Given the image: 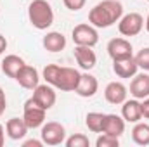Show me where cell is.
<instances>
[{
    "instance_id": "obj_24",
    "label": "cell",
    "mask_w": 149,
    "mask_h": 147,
    "mask_svg": "<svg viewBox=\"0 0 149 147\" xmlns=\"http://www.w3.org/2000/svg\"><path fill=\"white\" fill-rule=\"evenodd\" d=\"M95 146L97 147H118L120 146V140H118V137H113V135H108V133H102V135L95 140Z\"/></svg>"
},
{
    "instance_id": "obj_26",
    "label": "cell",
    "mask_w": 149,
    "mask_h": 147,
    "mask_svg": "<svg viewBox=\"0 0 149 147\" xmlns=\"http://www.w3.org/2000/svg\"><path fill=\"white\" fill-rule=\"evenodd\" d=\"M85 2H87V0H63V3L66 5V9H70V10H73V12L83 9Z\"/></svg>"
},
{
    "instance_id": "obj_15",
    "label": "cell",
    "mask_w": 149,
    "mask_h": 147,
    "mask_svg": "<svg viewBox=\"0 0 149 147\" xmlns=\"http://www.w3.org/2000/svg\"><path fill=\"white\" fill-rule=\"evenodd\" d=\"M130 94L135 99H146L149 97V74L141 73L135 74L130 83Z\"/></svg>"
},
{
    "instance_id": "obj_16",
    "label": "cell",
    "mask_w": 149,
    "mask_h": 147,
    "mask_svg": "<svg viewBox=\"0 0 149 147\" xmlns=\"http://www.w3.org/2000/svg\"><path fill=\"white\" fill-rule=\"evenodd\" d=\"M123 132H125V119H123V116L106 114L102 133H108V135H113V137H121Z\"/></svg>"
},
{
    "instance_id": "obj_12",
    "label": "cell",
    "mask_w": 149,
    "mask_h": 147,
    "mask_svg": "<svg viewBox=\"0 0 149 147\" xmlns=\"http://www.w3.org/2000/svg\"><path fill=\"white\" fill-rule=\"evenodd\" d=\"M127 87L121 83V81H111V83H108V87L104 88V97H106V101L109 102V104H114V106H118V104H123L125 101H127Z\"/></svg>"
},
{
    "instance_id": "obj_11",
    "label": "cell",
    "mask_w": 149,
    "mask_h": 147,
    "mask_svg": "<svg viewBox=\"0 0 149 147\" xmlns=\"http://www.w3.org/2000/svg\"><path fill=\"white\" fill-rule=\"evenodd\" d=\"M74 59L80 64L81 69L90 71L95 64H97V55L92 50V47H85V45H76L74 47Z\"/></svg>"
},
{
    "instance_id": "obj_31",
    "label": "cell",
    "mask_w": 149,
    "mask_h": 147,
    "mask_svg": "<svg viewBox=\"0 0 149 147\" xmlns=\"http://www.w3.org/2000/svg\"><path fill=\"white\" fill-rule=\"evenodd\" d=\"M3 142H5V133H3V126L0 125V147L3 146Z\"/></svg>"
},
{
    "instance_id": "obj_25",
    "label": "cell",
    "mask_w": 149,
    "mask_h": 147,
    "mask_svg": "<svg viewBox=\"0 0 149 147\" xmlns=\"http://www.w3.org/2000/svg\"><path fill=\"white\" fill-rule=\"evenodd\" d=\"M135 62L139 68H142L144 71H149V47L139 50V54L135 55Z\"/></svg>"
},
{
    "instance_id": "obj_13",
    "label": "cell",
    "mask_w": 149,
    "mask_h": 147,
    "mask_svg": "<svg viewBox=\"0 0 149 147\" xmlns=\"http://www.w3.org/2000/svg\"><path fill=\"white\" fill-rule=\"evenodd\" d=\"M99 90V81L95 76L85 73L80 76V81H78V87L74 88V92L80 95V97H94Z\"/></svg>"
},
{
    "instance_id": "obj_19",
    "label": "cell",
    "mask_w": 149,
    "mask_h": 147,
    "mask_svg": "<svg viewBox=\"0 0 149 147\" xmlns=\"http://www.w3.org/2000/svg\"><path fill=\"white\" fill-rule=\"evenodd\" d=\"M24 64H26V62H24L19 55L10 54V55H5V57H3V61H2V71L7 74L9 78H14V80H16L19 69H21Z\"/></svg>"
},
{
    "instance_id": "obj_32",
    "label": "cell",
    "mask_w": 149,
    "mask_h": 147,
    "mask_svg": "<svg viewBox=\"0 0 149 147\" xmlns=\"http://www.w3.org/2000/svg\"><path fill=\"white\" fill-rule=\"evenodd\" d=\"M146 30H148V33H149V14H148V17H146Z\"/></svg>"
},
{
    "instance_id": "obj_29",
    "label": "cell",
    "mask_w": 149,
    "mask_h": 147,
    "mask_svg": "<svg viewBox=\"0 0 149 147\" xmlns=\"http://www.w3.org/2000/svg\"><path fill=\"white\" fill-rule=\"evenodd\" d=\"M42 144H43L42 140H26L23 146L24 147H42Z\"/></svg>"
},
{
    "instance_id": "obj_18",
    "label": "cell",
    "mask_w": 149,
    "mask_h": 147,
    "mask_svg": "<svg viewBox=\"0 0 149 147\" xmlns=\"http://www.w3.org/2000/svg\"><path fill=\"white\" fill-rule=\"evenodd\" d=\"M121 116L125 121L128 123H139V119L142 118V111H141V102L137 99L134 101H125L121 106Z\"/></svg>"
},
{
    "instance_id": "obj_30",
    "label": "cell",
    "mask_w": 149,
    "mask_h": 147,
    "mask_svg": "<svg viewBox=\"0 0 149 147\" xmlns=\"http://www.w3.org/2000/svg\"><path fill=\"white\" fill-rule=\"evenodd\" d=\"M5 49H7V40H5L3 35H0V55L5 52Z\"/></svg>"
},
{
    "instance_id": "obj_10",
    "label": "cell",
    "mask_w": 149,
    "mask_h": 147,
    "mask_svg": "<svg viewBox=\"0 0 149 147\" xmlns=\"http://www.w3.org/2000/svg\"><path fill=\"white\" fill-rule=\"evenodd\" d=\"M33 101L38 106H42L45 111H49L56 104V92L52 88V85L45 83V85H38L33 90Z\"/></svg>"
},
{
    "instance_id": "obj_5",
    "label": "cell",
    "mask_w": 149,
    "mask_h": 147,
    "mask_svg": "<svg viewBox=\"0 0 149 147\" xmlns=\"http://www.w3.org/2000/svg\"><path fill=\"white\" fill-rule=\"evenodd\" d=\"M42 142L47 146H59L66 140V130L57 121H49L42 125Z\"/></svg>"
},
{
    "instance_id": "obj_23",
    "label": "cell",
    "mask_w": 149,
    "mask_h": 147,
    "mask_svg": "<svg viewBox=\"0 0 149 147\" xmlns=\"http://www.w3.org/2000/svg\"><path fill=\"white\" fill-rule=\"evenodd\" d=\"M64 144H66V147H88L90 146L88 139L83 133H74V135H71L70 139L64 140Z\"/></svg>"
},
{
    "instance_id": "obj_27",
    "label": "cell",
    "mask_w": 149,
    "mask_h": 147,
    "mask_svg": "<svg viewBox=\"0 0 149 147\" xmlns=\"http://www.w3.org/2000/svg\"><path fill=\"white\" fill-rule=\"evenodd\" d=\"M144 102H141V111H142V116L149 119V97L142 99Z\"/></svg>"
},
{
    "instance_id": "obj_4",
    "label": "cell",
    "mask_w": 149,
    "mask_h": 147,
    "mask_svg": "<svg viewBox=\"0 0 149 147\" xmlns=\"http://www.w3.org/2000/svg\"><path fill=\"white\" fill-rule=\"evenodd\" d=\"M142 28H144V17L139 12L125 14L118 21V31L123 37H135L142 31Z\"/></svg>"
},
{
    "instance_id": "obj_7",
    "label": "cell",
    "mask_w": 149,
    "mask_h": 147,
    "mask_svg": "<svg viewBox=\"0 0 149 147\" xmlns=\"http://www.w3.org/2000/svg\"><path fill=\"white\" fill-rule=\"evenodd\" d=\"M73 42L74 45H85V47H94L99 42V33L95 26L92 24H78L73 28Z\"/></svg>"
},
{
    "instance_id": "obj_22",
    "label": "cell",
    "mask_w": 149,
    "mask_h": 147,
    "mask_svg": "<svg viewBox=\"0 0 149 147\" xmlns=\"http://www.w3.org/2000/svg\"><path fill=\"white\" fill-rule=\"evenodd\" d=\"M132 140L137 146H149V125L137 123L132 130Z\"/></svg>"
},
{
    "instance_id": "obj_6",
    "label": "cell",
    "mask_w": 149,
    "mask_h": 147,
    "mask_svg": "<svg viewBox=\"0 0 149 147\" xmlns=\"http://www.w3.org/2000/svg\"><path fill=\"white\" fill-rule=\"evenodd\" d=\"M45 112H47V111L43 109L42 106H38L37 102L33 101V97H31V99H28V101L24 102L23 119H24V123L28 125V128L35 130V128H38V126L43 125V121H45Z\"/></svg>"
},
{
    "instance_id": "obj_8",
    "label": "cell",
    "mask_w": 149,
    "mask_h": 147,
    "mask_svg": "<svg viewBox=\"0 0 149 147\" xmlns=\"http://www.w3.org/2000/svg\"><path fill=\"white\" fill-rule=\"evenodd\" d=\"M108 54L113 61H118V59H127V57H132L134 52H132V45L128 40L125 38H113L108 43Z\"/></svg>"
},
{
    "instance_id": "obj_14",
    "label": "cell",
    "mask_w": 149,
    "mask_h": 147,
    "mask_svg": "<svg viewBox=\"0 0 149 147\" xmlns=\"http://www.w3.org/2000/svg\"><path fill=\"white\" fill-rule=\"evenodd\" d=\"M113 69L114 73L118 74L120 78H134L137 74V62H135V57H127V59H118V61H113Z\"/></svg>"
},
{
    "instance_id": "obj_33",
    "label": "cell",
    "mask_w": 149,
    "mask_h": 147,
    "mask_svg": "<svg viewBox=\"0 0 149 147\" xmlns=\"http://www.w3.org/2000/svg\"><path fill=\"white\" fill-rule=\"evenodd\" d=\"M148 2H149V0H148Z\"/></svg>"
},
{
    "instance_id": "obj_20",
    "label": "cell",
    "mask_w": 149,
    "mask_h": 147,
    "mask_svg": "<svg viewBox=\"0 0 149 147\" xmlns=\"http://www.w3.org/2000/svg\"><path fill=\"white\" fill-rule=\"evenodd\" d=\"M42 43H43L45 50H49V52H61L66 47V38L59 31H50L43 37Z\"/></svg>"
},
{
    "instance_id": "obj_28",
    "label": "cell",
    "mask_w": 149,
    "mask_h": 147,
    "mask_svg": "<svg viewBox=\"0 0 149 147\" xmlns=\"http://www.w3.org/2000/svg\"><path fill=\"white\" fill-rule=\"evenodd\" d=\"M5 107H7V101H5V94H3V90L0 87V116L5 112Z\"/></svg>"
},
{
    "instance_id": "obj_17",
    "label": "cell",
    "mask_w": 149,
    "mask_h": 147,
    "mask_svg": "<svg viewBox=\"0 0 149 147\" xmlns=\"http://www.w3.org/2000/svg\"><path fill=\"white\" fill-rule=\"evenodd\" d=\"M28 130L30 128L23 118H10L5 125V132H7L9 139H12V140H21L28 133Z\"/></svg>"
},
{
    "instance_id": "obj_3",
    "label": "cell",
    "mask_w": 149,
    "mask_h": 147,
    "mask_svg": "<svg viewBox=\"0 0 149 147\" xmlns=\"http://www.w3.org/2000/svg\"><path fill=\"white\" fill-rule=\"evenodd\" d=\"M28 17L37 30H47L54 23V10L47 0H33L28 7Z\"/></svg>"
},
{
    "instance_id": "obj_9",
    "label": "cell",
    "mask_w": 149,
    "mask_h": 147,
    "mask_svg": "<svg viewBox=\"0 0 149 147\" xmlns=\"http://www.w3.org/2000/svg\"><path fill=\"white\" fill-rule=\"evenodd\" d=\"M16 81H17L23 88H26V90H35L38 85H40V74H38L37 68L24 64V66L19 69L17 76H16Z\"/></svg>"
},
{
    "instance_id": "obj_21",
    "label": "cell",
    "mask_w": 149,
    "mask_h": 147,
    "mask_svg": "<svg viewBox=\"0 0 149 147\" xmlns=\"http://www.w3.org/2000/svg\"><path fill=\"white\" fill-rule=\"evenodd\" d=\"M104 119H106V114L102 112H88L87 118H85V125L90 132L94 133H102V128H104Z\"/></svg>"
},
{
    "instance_id": "obj_2",
    "label": "cell",
    "mask_w": 149,
    "mask_h": 147,
    "mask_svg": "<svg viewBox=\"0 0 149 147\" xmlns=\"http://www.w3.org/2000/svg\"><path fill=\"white\" fill-rule=\"evenodd\" d=\"M80 76L81 73L74 68H63L57 64H47L43 68V80L63 92H74V88L78 87Z\"/></svg>"
},
{
    "instance_id": "obj_1",
    "label": "cell",
    "mask_w": 149,
    "mask_h": 147,
    "mask_svg": "<svg viewBox=\"0 0 149 147\" xmlns=\"http://www.w3.org/2000/svg\"><path fill=\"white\" fill-rule=\"evenodd\" d=\"M123 16V5L118 0H102L88 12V23L95 28H109Z\"/></svg>"
}]
</instances>
